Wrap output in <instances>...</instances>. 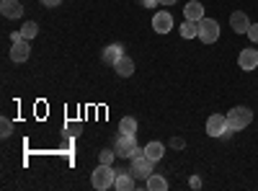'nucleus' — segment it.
I'll return each instance as SVG.
<instances>
[{
  "mask_svg": "<svg viewBox=\"0 0 258 191\" xmlns=\"http://www.w3.org/2000/svg\"><path fill=\"white\" fill-rule=\"evenodd\" d=\"M225 116H227V126L235 130V132L245 130V126L253 121V111L248 109V106H235V109H230Z\"/></svg>",
  "mask_w": 258,
  "mask_h": 191,
  "instance_id": "nucleus-1",
  "label": "nucleus"
},
{
  "mask_svg": "<svg viewBox=\"0 0 258 191\" xmlns=\"http://www.w3.org/2000/svg\"><path fill=\"white\" fill-rule=\"evenodd\" d=\"M114 181H116V171H114V168H111V165H106V163H98V168H96L93 176H91L93 188L106 191V188H111V186H114Z\"/></svg>",
  "mask_w": 258,
  "mask_h": 191,
  "instance_id": "nucleus-2",
  "label": "nucleus"
},
{
  "mask_svg": "<svg viewBox=\"0 0 258 191\" xmlns=\"http://www.w3.org/2000/svg\"><path fill=\"white\" fill-rule=\"evenodd\" d=\"M114 150H116V158H126V160H132V158H137L140 153H145V150H140L135 135H119Z\"/></svg>",
  "mask_w": 258,
  "mask_h": 191,
  "instance_id": "nucleus-3",
  "label": "nucleus"
},
{
  "mask_svg": "<svg viewBox=\"0 0 258 191\" xmlns=\"http://www.w3.org/2000/svg\"><path fill=\"white\" fill-rule=\"evenodd\" d=\"M199 39L204 44H214L220 39V24L214 18H202L199 21Z\"/></svg>",
  "mask_w": 258,
  "mask_h": 191,
  "instance_id": "nucleus-4",
  "label": "nucleus"
},
{
  "mask_svg": "<svg viewBox=\"0 0 258 191\" xmlns=\"http://www.w3.org/2000/svg\"><path fill=\"white\" fill-rule=\"evenodd\" d=\"M153 163H155V160H150L145 153H140L137 158H132V176L147 178L150 173H153Z\"/></svg>",
  "mask_w": 258,
  "mask_h": 191,
  "instance_id": "nucleus-5",
  "label": "nucleus"
},
{
  "mask_svg": "<svg viewBox=\"0 0 258 191\" xmlns=\"http://www.w3.org/2000/svg\"><path fill=\"white\" fill-rule=\"evenodd\" d=\"M225 130H227V116L212 114V116L207 119V135H209V137H222Z\"/></svg>",
  "mask_w": 258,
  "mask_h": 191,
  "instance_id": "nucleus-6",
  "label": "nucleus"
},
{
  "mask_svg": "<svg viewBox=\"0 0 258 191\" xmlns=\"http://www.w3.org/2000/svg\"><path fill=\"white\" fill-rule=\"evenodd\" d=\"M238 65H240V70H245V73L255 70V68H258V49L245 47V49L240 52V57H238Z\"/></svg>",
  "mask_w": 258,
  "mask_h": 191,
  "instance_id": "nucleus-7",
  "label": "nucleus"
},
{
  "mask_svg": "<svg viewBox=\"0 0 258 191\" xmlns=\"http://www.w3.org/2000/svg\"><path fill=\"white\" fill-rule=\"evenodd\" d=\"M29 54H31L29 39H18V41H13V47H11V59H13V62H26Z\"/></svg>",
  "mask_w": 258,
  "mask_h": 191,
  "instance_id": "nucleus-8",
  "label": "nucleus"
},
{
  "mask_svg": "<svg viewBox=\"0 0 258 191\" xmlns=\"http://www.w3.org/2000/svg\"><path fill=\"white\" fill-rule=\"evenodd\" d=\"M153 29H155L158 34H168L170 29H173V16H170L168 11L155 13V16H153Z\"/></svg>",
  "mask_w": 258,
  "mask_h": 191,
  "instance_id": "nucleus-9",
  "label": "nucleus"
},
{
  "mask_svg": "<svg viewBox=\"0 0 258 191\" xmlns=\"http://www.w3.org/2000/svg\"><path fill=\"white\" fill-rule=\"evenodd\" d=\"M0 13H3V18H21L24 16V6L18 0H0Z\"/></svg>",
  "mask_w": 258,
  "mask_h": 191,
  "instance_id": "nucleus-10",
  "label": "nucleus"
},
{
  "mask_svg": "<svg viewBox=\"0 0 258 191\" xmlns=\"http://www.w3.org/2000/svg\"><path fill=\"white\" fill-rule=\"evenodd\" d=\"M230 26H232V31H235V34H248L250 21H248V16H245L243 11H235V13L230 16Z\"/></svg>",
  "mask_w": 258,
  "mask_h": 191,
  "instance_id": "nucleus-11",
  "label": "nucleus"
},
{
  "mask_svg": "<svg viewBox=\"0 0 258 191\" xmlns=\"http://www.w3.org/2000/svg\"><path fill=\"white\" fill-rule=\"evenodd\" d=\"M137 183H135V176L132 171H119L116 173V181H114V188L116 191H132Z\"/></svg>",
  "mask_w": 258,
  "mask_h": 191,
  "instance_id": "nucleus-12",
  "label": "nucleus"
},
{
  "mask_svg": "<svg viewBox=\"0 0 258 191\" xmlns=\"http://www.w3.org/2000/svg\"><path fill=\"white\" fill-rule=\"evenodd\" d=\"M114 70H116L119 78H129V75L135 73V59H132V57H119L116 65H114Z\"/></svg>",
  "mask_w": 258,
  "mask_h": 191,
  "instance_id": "nucleus-13",
  "label": "nucleus"
},
{
  "mask_svg": "<svg viewBox=\"0 0 258 191\" xmlns=\"http://www.w3.org/2000/svg\"><path fill=\"white\" fill-rule=\"evenodd\" d=\"M183 16L188 21H202L204 18V6L199 3V0H191V3H186V8H183Z\"/></svg>",
  "mask_w": 258,
  "mask_h": 191,
  "instance_id": "nucleus-14",
  "label": "nucleus"
},
{
  "mask_svg": "<svg viewBox=\"0 0 258 191\" xmlns=\"http://www.w3.org/2000/svg\"><path fill=\"white\" fill-rule=\"evenodd\" d=\"M142 150H145V155L150 158V160H163V155H165V145L163 142H150V145H145L142 147Z\"/></svg>",
  "mask_w": 258,
  "mask_h": 191,
  "instance_id": "nucleus-15",
  "label": "nucleus"
},
{
  "mask_svg": "<svg viewBox=\"0 0 258 191\" xmlns=\"http://www.w3.org/2000/svg\"><path fill=\"white\" fill-rule=\"evenodd\" d=\"M119 57H124V47L121 44H109L103 49V62H106V65H116Z\"/></svg>",
  "mask_w": 258,
  "mask_h": 191,
  "instance_id": "nucleus-16",
  "label": "nucleus"
},
{
  "mask_svg": "<svg viewBox=\"0 0 258 191\" xmlns=\"http://www.w3.org/2000/svg\"><path fill=\"white\" fill-rule=\"evenodd\" d=\"M181 36L183 39H199V21H183L181 24Z\"/></svg>",
  "mask_w": 258,
  "mask_h": 191,
  "instance_id": "nucleus-17",
  "label": "nucleus"
},
{
  "mask_svg": "<svg viewBox=\"0 0 258 191\" xmlns=\"http://www.w3.org/2000/svg\"><path fill=\"white\" fill-rule=\"evenodd\" d=\"M147 188L150 191H165L168 188V181L163 176H158V173H150L147 176Z\"/></svg>",
  "mask_w": 258,
  "mask_h": 191,
  "instance_id": "nucleus-18",
  "label": "nucleus"
},
{
  "mask_svg": "<svg viewBox=\"0 0 258 191\" xmlns=\"http://www.w3.org/2000/svg\"><path fill=\"white\" fill-rule=\"evenodd\" d=\"M119 132L121 135H137V119L135 116H124L119 121Z\"/></svg>",
  "mask_w": 258,
  "mask_h": 191,
  "instance_id": "nucleus-19",
  "label": "nucleus"
},
{
  "mask_svg": "<svg viewBox=\"0 0 258 191\" xmlns=\"http://www.w3.org/2000/svg\"><path fill=\"white\" fill-rule=\"evenodd\" d=\"M36 34H39V26L34 24V21H26V24L21 26V36H24V39H34Z\"/></svg>",
  "mask_w": 258,
  "mask_h": 191,
  "instance_id": "nucleus-20",
  "label": "nucleus"
},
{
  "mask_svg": "<svg viewBox=\"0 0 258 191\" xmlns=\"http://www.w3.org/2000/svg\"><path fill=\"white\" fill-rule=\"evenodd\" d=\"M13 135V121L11 119H0V137H11Z\"/></svg>",
  "mask_w": 258,
  "mask_h": 191,
  "instance_id": "nucleus-21",
  "label": "nucleus"
},
{
  "mask_svg": "<svg viewBox=\"0 0 258 191\" xmlns=\"http://www.w3.org/2000/svg\"><path fill=\"white\" fill-rule=\"evenodd\" d=\"M114 158H116V150H101V155H98V160L106 163V165H111Z\"/></svg>",
  "mask_w": 258,
  "mask_h": 191,
  "instance_id": "nucleus-22",
  "label": "nucleus"
},
{
  "mask_svg": "<svg viewBox=\"0 0 258 191\" xmlns=\"http://www.w3.org/2000/svg\"><path fill=\"white\" fill-rule=\"evenodd\" d=\"M248 39L253 41V44H258V24H250V29H248Z\"/></svg>",
  "mask_w": 258,
  "mask_h": 191,
  "instance_id": "nucleus-23",
  "label": "nucleus"
},
{
  "mask_svg": "<svg viewBox=\"0 0 258 191\" xmlns=\"http://www.w3.org/2000/svg\"><path fill=\"white\" fill-rule=\"evenodd\" d=\"M170 145H173L176 150H183V147H186V142H183L181 137H173V140H170Z\"/></svg>",
  "mask_w": 258,
  "mask_h": 191,
  "instance_id": "nucleus-24",
  "label": "nucleus"
},
{
  "mask_svg": "<svg viewBox=\"0 0 258 191\" xmlns=\"http://www.w3.org/2000/svg\"><path fill=\"white\" fill-rule=\"evenodd\" d=\"M62 3V0H41V6H47V8H57Z\"/></svg>",
  "mask_w": 258,
  "mask_h": 191,
  "instance_id": "nucleus-25",
  "label": "nucleus"
},
{
  "mask_svg": "<svg viewBox=\"0 0 258 191\" xmlns=\"http://www.w3.org/2000/svg\"><path fill=\"white\" fill-rule=\"evenodd\" d=\"M142 6L145 8H155V6H160V0H142Z\"/></svg>",
  "mask_w": 258,
  "mask_h": 191,
  "instance_id": "nucleus-26",
  "label": "nucleus"
},
{
  "mask_svg": "<svg viewBox=\"0 0 258 191\" xmlns=\"http://www.w3.org/2000/svg\"><path fill=\"white\" fill-rule=\"evenodd\" d=\"M188 183H191V188H199V186H202V178H199V176H194Z\"/></svg>",
  "mask_w": 258,
  "mask_h": 191,
  "instance_id": "nucleus-27",
  "label": "nucleus"
},
{
  "mask_svg": "<svg viewBox=\"0 0 258 191\" xmlns=\"http://www.w3.org/2000/svg\"><path fill=\"white\" fill-rule=\"evenodd\" d=\"M160 6H176V0H160Z\"/></svg>",
  "mask_w": 258,
  "mask_h": 191,
  "instance_id": "nucleus-28",
  "label": "nucleus"
}]
</instances>
